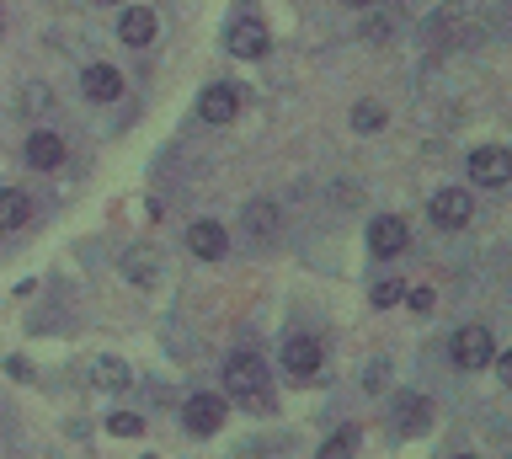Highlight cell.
Wrapping results in <instances>:
<instances>
[{
    "label": "cell",
    "mask_w": 512,
    "mask_h": 459,
    "mask_svg": "<svg viewBox=\"0 0 512 459\" xmlns=\"http://www.w3.org/2000/svg\"><path fill=\"white\" fill-rule=\"evenodd\" d=\"M91 385L128 390V363H123V358H96V363H91Z\"/></svg>",
    "instance_id": "19"
},
{
    "label": "cell",
    "mask_w": 512,
    "mask_h": 459,
    "mask_svg": "<svg viewBox=\"0 0 512 459\" xmlns=\"http://www.w3.org/2000/svg\"><path fill=\"white\" fill-rule=\"evenodd\" d=\"M406 305H411L416 315H427V310H432V289H411V294H406Z\"/></svg>",
    "instance_id": "25"
},
{
    "label": "cell",
    "mask_w": 512,
    "mask_h": 459,
    "mask_svg": "<svg viewBox=\"0 0 512 459\" xmlns=\"http://www.w3.org/2000/svg\"><path fill=\"white\" fill-rule=\"evenodd\" d=\"M358 427H336V433L326 438V443H320V459H352V454H358Z\"/></svg>",
    "instance_id": "20"
},
{
    "label": "cell",
    "mask_w": 512,
    "mask_h": 459,
    "mask_svg": "<svg viewBox=\"0 0 512 459\" xmlns=\"http://www.w3.org/2000/svg\"><path fill=\"white\" fill-rule=\"evenodd\" d=\"M224 385H230V395H240L246 406L267 401V363L251 358V353H235L230 363H224Z\"/></svg>",
    "instance_id": "1"
},
{
    "label": "cell",
    "mask_w": 512,
    "mask_h": 459,
    "mask_svg": "<svg viewBox=\"0 0 512 459\" xmlns=\"http://www.w3.org/2000/svg\"><path fill=\"white\" fill-rule=\"evenodd\" d=\"M80 91H86V102H118L123 97V75L112 70V65H86Z\"/></svg>",
    "instance_id": "13"
},
{
    "label": "cell",
    "mask_w": 512,
    "mask_h": 459,
    "mask_svg": "<svg viewBox=\"0 0 512 459\" xmlns=\"http://www.w3.org/2000/svg\"><path fill=\"white\" fill-rule=\"evenodd\" d=\"M102 6H112V0H102Z\"/></svg>",
    "instance_id": "29"
},
{
    "label": "cell",
    "mask_w": 512,
    "mask_h": 459,
    "mask_svg": "<svg viewBox=\"0 0 512 459\" xmlns=\"http://www.w3.org/2000/svg\"><path fill=\"white\" fill-rule=\"evenodd\" d=\"M427 214L438 230H464L470 225V193H464V187H443V193H432Z\"/></svg>",
    "instance_id": "6"
},
{
    "label": "cell",
    "mask_w": 512,
    "mask_h": 459,
    "mask_svg": "<svg viewBox=\"0 0 512 459\" xmlns=\"http://www.w3.org/2000/svg\"><path fill=\"white\" fill-rule=\"evenodd\" d=\"M224 411H230V406H224L219 401V395H187V406H182V422H187V433H198V438H208V433H219V427H224Z\"/></svg>",
    "instance_id": "5"
},
{
    "label": "cell",
    "mask_w": 512,
    "mask_h": 459,
    "mask_svg": "<svg viewBox=\"0 0 512 459\" xmlns=\"http://www.w3.org/2000/svg\"><path fill=\"white\" fill-rule=\"evenodd\" d=\"M123 273L134 278V283H155L160 251H155V246H128V251H123Z\"/></svg>",
    "instance_id": "16"
},
{
    "label": "cell",
    "mask_w": 512,
    "mask_h": 459,
    "mask_svg": "<svg viewBox=\"0 0 512 459\" xmlns=\"http://www.w3.org/2000/svg\"><path fill=\"white\" fill-rule=\"evenodd\" d=\"M470 17H475L470 0H448L438 17L427 22V43H432V49H454V43H464V38H470Z\"/></svg>",
    "instance_id": "2"
},
{
    "label": "cell",
    "mask_w": 512,
    "mask_h": 459,
    "mask_svg": "<svg viewBox=\"0 0 512 459\" xmlns=\"http://www.w3.org/2000/svg\"><path fill=\"white\" fill-rule=\"evenodd\" d=\"M107 433H112V438H139L144 422L134 417V411H112V417H107Z\"/></svg>",
    "instance_id": "23"
},
{
    "label": "cell",
    "mask_w": 512,
    "mask_h": 459,
    "mask_svg": "<svg viewBox=\"0 0 512 459\" xmlns=\"http://www.w3.org/2000/svg\"><path fill=\"white\" fill-rule=\"evenodd\" d=\"M27 166L32 171H54L59 161H64V139L54 134V129H38V134H27Z\"/></svg>",
    "instance_id": "14"
},
{
    "label": "cell",
    "mask_w": 512,
    "mask_h": 459,
    "mask_svg": "<svg viewBox=\"0 0 512 459\" xmlns=\"http://www.w3.org/2000/svg\"><path fill=\"white\" fill-rule=\"evenodd\" d=\"M187 246H192V257H203V262H219L224 251H230V235H224L219 219H198V225L187 230Z\"/></svg>",
    "instance_id": "10"
},
{
    "label": "cell",
    "mask_w": 512,
    "mask_h": 459,
    "mask_svg": "<svg viewBox=\"0 0 512 459\" xmlns=\"http://www.w3.org/2000/svg\"><path fill=\"white\" fill-rule=\"evenodd\" d=\"M32 219V198L16 193V187H0V230H22Z\"/></svg>",
    "instance_id": "17"
},
{
    "label": "cell",
    "mask_w": 512,
    "mask_h": 459,
    "mask_svg": "<svg viewBox=\"0 0 512 459\" xmlns=\"http://www.w3.org/2000/svg\"><path fill=\"white\" fill-rule=\"evenodd\" d=\"M246 230H251V241H272V235H278V209H272L267 198L246 203Z\"/></svg>",
    "instance_id": "18"
},
{
    "label": "cell",
    "mask_w": 512,
    "mask_h": 459,
    "mask_svg": "<svg viewBox=\"0 0 512 459\" xmlns=\"http://www.w3.org/2000/svg\"><path fill=\"white\" fill-rule=\"evenodd\" d=\"M411 246V230H406V219H395V214H384L368 225V251L374 257H400V251Z\"/></svg>",
    "instance_id": "7"
},
{
    "label": "cell",
    "mask_w": 512,
    "mask_h": 459,
    "mask_svg": "<svg viewBox=\"0 0 512 459\" xmlns=\"http://www.w3.org/2000/svg\"><path fill=\"white\" fill-rule=\"evenodd\" d=\"M491 363H496V374H502V385L512 390V353H496Z\"/></svg>",
    "instance_id": "26"
},
{
    "label": "cell",
    "mask_w": 512,
    "mask_h": 459,
    "mask_svg": "<svg viewBox=\"0 0 512 459\" xmlns=\"http://www.w3.org/2000/svg\"><path fill=\"white\" fill-rule=\"evenodd\" d=\"M320 342L315 337H288L283 342V369H288V379H315L320 374Z\"/></svg>",
    "instance_id": "8"
},
{
    "label": "cell",
    "mask_w": 512,
    "mask_h": 459,
    "mask_svg": "<svg viewBox=\"0 0 512 459\" xmlns=\"http://www.w3.org/2000/svg\"><path fill=\"white\" fill-rule=\"evenodd\" d=\"M352 129H363V134L384 129V107L379 102H358V107H352Z\"/></svg>",
    "instance_id": "22"
},
{
    "label": "cell",
    "mask_w": 512,
    "mask_h": 459,
    "mask_svg": "<svg viewBox=\"0 0 512 459\" xmlns=\"http://www.w3.org/2000/svg\"><path fill=\"white\" fill-rule=\"evenodd\" d=\"M347 6H374V0H347Z\"/></svg>",
    "instance_id": "27"
},
{
    "label": "cell",
    "mask_w": 512,
    "mask_h": 459,
    "mask_svg": "<svg viewBox=\"0 0 512 459\" xmlns=\"http://www.w3.org/2000/svg\"><path fill=\"white\" fill-rule=\"evenodd\" d=\"M427 422H432V406L422 401V395H416V390L395 395V427H400V433H427Z\"/></svg>",
    "instance_id": "15"
},
{
    "label": "cell",
    "mask_w": 512,
    "mask_h": 459,
    "mask_svg": "<svg viewBox=\"0 0 512 459\" xmlns=\"http://www.w3.org/2000/svg\"><path fill=\"white\" fill-rule=\"evenodd\" d=\"M470 182L480 187H507L512 182V150L507 145H480L470 155Z\"/></svg>",
    "instance_id": "4"
},
{
    "label": "cell",
    "mask_w": 512,
    "mask_h": 459,
    "mask_svg": "<svg viewBox=\"0 0 512 459\" xmlns=\"http://www.w3.org/2000/svg\"><path fill=\"white\" fill-rule=\"evenodd\" d=\"M267 49H272V38H267V27L256 17H235L230 22V54L235 59H262Z\"/></svg>",
    "instance_id": "9"
},
{
    "label": "cell",
    "mask_w": 512,
    "mask_h": 459,
    "mask_svg": "<svg viewBox=\"0 0 512 459\" xmlns=\"http://www.w3.org/2000/svg\"><path fill=\"white\" fill-rule=\"evenodd\" d=\"M448 358L459 363V369H486V363L496 358V342L486 326H459L454 342H448Z\"/></svg>",
    "instance_id": "3"
},
{
    "label": "cell",
    "mask_w": 512,
    "mask_h": 459,
    "mask_svg": "<svg viewBox=\"0 0 512 459\" xmlns=\"http://www.w3.org/2000/svg\"><path fill=\"white\" fill-rule=\"evenodd\" d=\"M155 11L150 6H128L123 17H118V38L128 43V49H144V43H155Z\"/></svg>",
    "instance_id": "12"
},
{
    "label": "cell",
    "mask_w": 512,
    "mask_h": 459,
    "mask_svg": "<svg viewBox=\"0 0 512 459\" xmlns=\"http://www.w3.org/2000/svg\"><path fill=\"white\" fill-rule=\"evenodd\" d=\"M400 299H406V283L400 278H379L374 289H368V305L374 310H390V305H400Z\"/></svg>",
    "instance_id": "21"
},
{
    "label": "cell",
    "mask_w": 512,
    "mask_h": 459,
    "mask_svg": "<svg viewBox=\"0 0 512 459\" xmlns=\"http://www.w3.org/2000/svg\"><path fill=\"white\" fill-rule=\"evenodd\" d=\"M198 113H203V123H230L235 113H240V91L235 86H203V97H198Z\"/></svg>",
    "instance_id": "11"
},
{
    "label": "cell",
    "mask_w": 512,
    "mask_h": 459,
    "mask_svg": "<svg viewBox=\"0 0 512 459\" xmlns=\"http://www.w3.org/2000/svg\"><path fill=\"white\" fill-rule=\"evenodd\" d=\"M22 107H27V113H48V107H54V91H48V86H27Z\"/></svg>",
    "instance_id": "24"
},
{
    "label": "cell",
    "mask_w": 512,
    "mask_h": 459,
    "mask_svg": "<svg viewBox=\"0 0 512 459\" xmlns=\"http://www.w3.org/2000/svg\"><path fill=\"white\" fill-rule=\"evenodd\" d=\"M454 459H475V454H454Z\"/></svg>",
    "instance_id": "28"
}]
</instances>
